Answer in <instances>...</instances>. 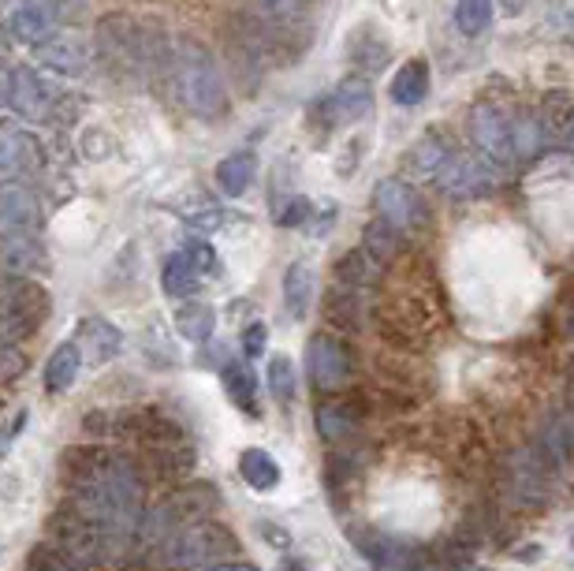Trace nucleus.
<instances>
[{
	"mask_svg": "<svg viewBox=\"0 0 574 571\" xmlns=\"http://www.w3.org/2000/svg\"><path fill=\"white\" fill-rule=\"evenodd\" d=\"M470 139L489 165H515L541 150L544 131L530 113H515L496 102H478L470 108Z\"/></svg>",
	"mask_w": 574,
	"mask_h": 571,
	"instance_id": "nucleus-1",
	"label": "nucleus"
},
{
	"mask_svg": "<svg viewBox=\"0 0 574 571\" xmlns=\"http://www.w3.org/2000/svg\"><path fill=\"white\" fill-rule=\"evenodd\" d=\"M325 116H328V124H351V120H362V116H370V108H373V90L366 79H343L340 86L332 90V94L325 97Z\"/></svg>",
	"mask_w": 574,
	"mask_h": 571,
	"instance_id": "nucleus-14",
	"label": "nucleus"
},
{
	"mask_svg": "<svg viewBox=\"0 0 574 571\" xmlns=\"http://www.w3.org/2000/svg\"><path fill=\"white\" fill-rule=\"evenodd\" d=\"M541 131H544V142H560V147H567L571 142V97L563 94V90H555V94L544 97V108H541Z\"/></svg>",
	"mask_w": 574,
	"mask_h": 571,
	"instance_id": "nucleus-29",
	"label": "nucleus"
},
{
	"mask_svg": "<svg viewBox=\"0 0 574 571\" xmlns=\"http://www.w3.org/2000/svg\"><path fill=\"white\" fill-rule=\"evenodd\" d=\"M266 340H269V329L261 322H250L243 329V356H246V362L250 359H258L261 351H266Z\"/></svg>",
	"mask_w": 574,
	"mask_h": 571,
	"instance_id": "nucleus-40",
	"label": "nucleus"
},
{
	"mask_svg": "<svg viewBox=\"0 0 574 571\" xmlns=\"http://www.w3.org/2000/svg\"><path fill=\"white\" fill-rule=\"evenodd\" d=\"M79 370H82L79 343H75V340L60 343V348L49 356V366H45V388H49L52 396H57V393H68V388L75 385Z\"/></svg>",
	"mask_w": 574,
	"mask_h": 571,
	"instance_id": "nucleus-26",
	"label": "nucleus"
},
{
	"mask_svg": "<svg viewBox=\"0 0 574 571\" xmlns=\"http://www.w3.org/2000/svg\"><path fill=\"white\" fill-rule=\"evenodd\" d=\"M239 475L243 482L250 489H258V493H269V489L280 486V464L269 456V452L261 448H246L239 456Z\"/></svg>",
	"mask_w": 574,
	"mask_h": 571,
	"instance_id": "nucleus-28",
	"label": "nucleus"
},
{
	"mask_svg": "<svg viewBox=\"0 0 574 571\" xmlns=\"http://www.w3.org/2000/svg\"><path fill=\"white\" fill-rule=\"evenodd\" d=\"M455 150L444 135H436V131H430V135H422V139L414 142V147L407 150V165H410V172H414L418 179H433L436 184V176L444 172V165L455 158Z\"/></svg>",
	"mask_w": 574,
	"mask_h": 571,
	"instance_id": "nucleus-19",
	"label": "nucleus"
},
{
	"mask_svg": "<svg viewBox=\"0 0 574 571\" xmlns=\"http://www.w3.org/2000/svg\"><path fill=\"white\" fill-rule=\"evenodd\" d=\"M269 393L277 396V404H291L295 400V366H291L288 356H272L269 362Z\"/></svg>",
	"mask_w": 574,
	"mask_h": 571,
	"instance_id": "nucleus-36",
	"label": "nucleus"
},
{
	"mask_svg": "<svg viewBox=\"0 0 574 571\" xmlns=\"http://www.w3.org/2000/svg\"><path fill=\"white\" fill-rule=\"evenodd\" d=\"M351 541H354V549L377 568H407V564H414V557H418L414 546L396 541L391 534H380V531H354Z\"/></svg>",
	"mask_w": 574,
	"mask_h": 571,
	"instance_id": "nucleus-16",
	"label": "nucleus"
},
{
	"mask_svg": "<svg viewBox=\"0 0 574 571\" xmlns=\"http://www.w3.org/2000/svg\"><path fill=\"white\" fill-rule=\"evenodd\" d=\"M176 329H179V337L190 340V343H206L209 337H213V329H216L213 306L190 303V299H187V303L176 311Z\"/></svg>",
	"mask_w": 574,
	"mask_h": 571,
	"instance_id": "nucleus-32",
	"label": "nucleus"
},
{
	"mask_svg": "<svg viewBox=\"0 0 574 571\" xmlns=\"http://www.w3.org/2000/svg\"><path fill=\"white\" fill-rule=\"evenodd\" d=\"M202 273H198L195 266L184 258V254H172L168 261H164V269H161V284H164V292H168L172 299H190L202 288Z\"/></svg>",
	"mask_w": 574,
	"mask_h": 571,
	"instance_id": "nucleus-31",
	"label": "nucleus"
},
{
	"mask_svg": "<svg viewBox=\"0 0 574 571\" xmlns=\"http://www.w3.org/2000/svg\"><path fill=\"white\" fill-rule=\"evenodd\" d=\"M179 254H184V258H187L190 266H195L202 277L221 273V258H216V250L209 247L206 240H187V243H184V250H179Z\"/></svg>",
	"mask_w": 574,
	"mask_h": 571,
	"instance_id": "nucleus-38",
	"label": "nucleus"
},
{
	"mask_svg": "<svg viewBox=\"0 0 574 571\" xmlns=\"http://www.w3.org/2000/svg\"><path fill=\"white\" fill-rule=\"evenodd\" d=\"M209 571H258L254 564H221V568H209Z\"/></svg>",
	"mask_w": 574,
	"mask_h": 571,
	"instance_id": "nucleus-45",
	"label": "nucleus"
},
{
	"mask_svg": "<svg viewBox=\"0 0 574 571\" xmlns=\"http://www.w3.org/2000/svg\"><path fill=\"white\" fill-rule=\"evenodd\" d=\"M377 280H380V266L362 247L359 250H348L340 261H336V280H332V284L354 288V292L366 295V292H373V288H377Z\"/></svg>",
	"mask_w": 574,
	"mask_h": 571,
	"instance_id": "nucleus-23",
	"label": "nucleus"
},
{
	"mask_svg": "<svg viewBox=\"0 0 574 571\" xmlns=\"http://www.w3.org/2000/svg\"><path fill=\"white\" fill-rule=\"evenodd\" d=\"M254 179H258V158H254L250 150L232 153V158H224L221 165H216V187H221L227 198L246 195V190L254 187Z\"/></svg>",
	"mask_w": 574,
	"mask_h": 571,
	"instance_id": "nucleus-24",
	"label": "nucleus"
},
{
	"mask_svg": "<svg viewBox=\"0 0 574 571\" xmlns=\"http://www.w3.org/2000/svg\"><path fill=\"white\" fill-rule=\"evenodd\" d=\"M436 184L444 187V195L452 198H478V195H489L496 187V165H489L485 158H455L444 165V172L436 176Z\"/></svg>",
	"mask_w": 574,
	"mask_h": 571,
	"instance_id": "nucleus-9",
	"label": "nucleus"
},
{
	"mask_svg": "<svg viewBox=\"0 0 574 571\" xmlns=\"http://www.w3.org/2000/svg\"><path fill=\"white\" fill-rule=\"evenodd\" d=\"M221 377H224V393L232 396V404L250 415V419H258L261 407H258V377H254V370L246 366V362H227L221 370Z\"/></svg>",
	"mask_w": 574,
	"mask_h": 571,
	"instance_id": "nucleus-25",
	"label": "nucleus"
},
{
	"mask_svg": "<svg viewBox=\"0 0 574 571\" xmlns=\"http://www.w3.org/2000/svg\"><path fill=\"white\" fill-rule=\"evenodd\" d=\"M359 404L351 400H328L317 407V433L328 441V444H343L359 430Z\"/></svg>",
	"mask_w": 574,
	"mask_h": 571,
	"instance_id": "nucleus-22",
	"label": "nucleus"
},
{
	"mask_svg": "<svg viewBox=\"0 0 574 571\" xmlns=\"http://www.w3.org/2000/svg\"><path fill=\"white\" fill-rule=\"evenodd\" d=\"M500 4H504L507 12H523V8H526V0H500Z\"/></svg>",
	"mask_w": 574,
	"mask_h": 571,
	"instance_id": "nucleus-46",
	"label": "nucleus"
},
{
	"mask_svg": "<svg viewBox=\"0 0 574 571\" xmlns=\"http://www.w3.org/2000/svg\"><path fill=\"white\" fill-rule=\"evenodd\" d=\"M42 4L49 8L57 20H71V23L86 20V0H42Z\"/></svg>",
	"mask_w": 574,
	"mask_h": 571,
	"instance_id": "nucleus-42",
	"label": "nucleus"
},
{
	"mask_svg": "<svg viewBox=\"0 0 574 571\" xmlns=\"http://www.w3.org/2000/svg\"><path fill=\"white\" fill-rule=\"evenodd\" d=\"M430 63L425 60H407L403 68L391 75V83H388V94H391V102L396 105H403V108H414V105H422L425 97H430Z\"/></svg>",
	"mask_w": 574,
	"mask_h": 571,
	"instance_id": "nucleus-20",
	"label": "nucleus"
},
{
	"mask_svg": "<svg viewBox=\"0 0 574 571\" xmlns=\"http://www.w3.org/2000/svg\"><path fill=\"white\" fill-rule=\"evenodd\" d=\"M52 311V299L38 280L8 277V284H0V340L20 343L45 325V317Z\"/></svg>",
	"mask_w": 574,
	"mask_h": 571,
	"instance_id": "nucleus-3",
	"label": "nucleus"
},
{
	"mask_svg": "<svg viewBox=\"0 0 574 571\" xmlns=\"http://www.w3.org/2000/svg\"><path fill=\"white\" fill-rule=\"evenodd\" d=\"M38 60L45 63V68H52L57 75H71V79H79V75H86V68H90V49L82 45L79 38H68V34H52L49 42H42L38 49Z\"/></svg>",
	"mask_w": 574,
	"mask_h": 571,
	"instance_id": "nucleus-17",
	"label": "nucleus"
},
{
	"mask_svg": "<svg viewBox=\"0 0 574 571\" xmlns=\"http://www.w3.org/2000/svg\"><path fill=\"white\" fill-rule=\"evenodd\" d=\"M26 370V356L15 343H4L0 340V381H12V377H20Z\"/></svg>",
	"mask_w": 574,
	"mask_h": 571,
	"instance_id": "nucleus-39",
	"label": "nucleus"
},
{
	"mask_svg": "<svg viewBox=\"0 0 574 571\" xmlns=\"http://www.w3.org/2000/svg\"><path fill=\"white\" fill-rule=\"evenodd\" d=\"M26 571H86L75 557H68L63 549H57L52 541L45 546H34L31 557H26Z\"/></svg>",
	"mask_w": 574,
	"mask_h": 571,
	"instance_id": "nucleus-34",
	"label": "nucleus"
},
{
	"mask_svg": "<svg viewBox=\"0 0 574 571\" xmlns=\"http://www.w3.org/2000/svg\"><path fill=\"white\" fill-rule=\"evenodd\" d=\"M45 165V150L26 131H0V176L23 179Z\"/></svg>",
	"mask_w": 574,
	"mask_h": 571,
	"instance_id": "nucleus-12",
	"label": "nucleus"
},
{
	"mask_svg": "<svg viewBox=\"0 0 574 571\" xmlns=\"http://www.w3.org/2000/svg\"><path fill=\"white\" fill-rule=\"evenodd\" d=\"M306 366H309V381L325 393H336L351 381V351L348 343L332 333H317L306 348Z\"/></svg>",
	"mask_w": 574,
	"mask_h": 571,
	"instance_id": "nucleus-7",
	"label": "nucleus"
},
{
	"mask_svg": "<svg viewBox=\"0 0 574 571\" xmlns=\"http://www.w3.org/2000/svg\"><path fill=\"white\" fill-rule=\"evenodd\" d=\"M309 213H314V206L306 202V198H291L284 210H277V221L284 224V229H295V224H306Z\"/></svg>",
	"mask_w": 574,
	"mask_h": 571,
	"instance_id": "nucleus-41",
	"label": "nucleus"
},
{
	"mask_svg": "<svg viewBox=\"0 0 574 571\" xmlns=\"http://www.w3.org/2000/svg\"><path fill=\"white\" fill-rule=\"evenodd\" d=\"M362 250H366L377 266H385V261H391L399 250H403V235L377 217V221L366 224V232H362Z\"/></svg>",
	"mask_w": 574,
	"mask_h": 571,
	"instance_id": "nucleus-33",
	"label": "nucleus"
},
{
	"mask_svg": "<svg viewBox=\"0 0 574 571\" xmlns=\"http://www.w3.org/2000/svg\"><path fill=\"white\" fill-rule=\"evenodd\" d=\"M549 475H552V464L544 452L537 448H518L512 456V493L518 501L526 504H541L549 501Z\"/></svg>",
	"mask_w": 574,
	"mask_h": 571,
	"instance_id": "nucleus-10",
	"label": "nucleus"
},
{
	"mask_svg": "<svg viewBox=\"0 0 574 571\" xmlns=\"http://www.w3.org/2000/svg\"><path fill=\"white\" fill-rule=\"evenodd\" d=\"M373 206H377L380 221L391 224L399 235H414L430 224V206L403 179H380L377 190H373Z\"/></svg>",
	"mask_w": 574,
	"mask_h": 571,
	"instance_id": "nucleus-5",
	"label": "nucleus"
},
{
	"mask_svg": "<svg viewBox=\"0 0 574 571\" xmlns=\"http://www.w3.org/2000/svg\"><path fill=\"white\" fill-rule=\"evenodd\" d=\"M8 26H12V34L23 45L38 49L42 42H49L52 34H57V15H52L42 0H20V4L12 8V15H8Z\"/></svg>",
	"mask_w": 574,
	"mask_h": 571,
	"instance_id": "nucleus-15",
	"label": "nucleus"
},
{
	"mask_svg": "<svg viewBox=\"0 0 574 571\" xmlns=\"http://www.w3.org/2000/svg\"><path fill=\"white\" fill-rule=\"evenodd\" d=\"M0 269L8 277L34 280L38 273H49V250L38 240V232L31 235H4L0 240Z\"/></svg>",
	"mask_w": 574,
	"mask_h": 571,
	"instance_id": "nucleus-11",
	"label": "nucleus"
},
{
	"mask_svg": "<svg viewBox=\"0 0 574 571\" xmlns=\"http://www.w3.org/2000/svg\"><path fill=\"white\" fill-rule=\"evenodd\" d=\"M235 549L239 546H235L232 531L198 520V523H187V527H176L164 538L161 560L172 568H202V564H221Z\"/></svg>",
	"mask_w": 574,
	"mask_h": 571,
	"instance_id": "nucleus-4",
	"label": "nucleus"
},
{
	"mask_svg": "<svg viewBox=\"0 0 574 571\" xmlns=\"http://www.w3.org/2000/svg\"><path fill=\"white\" fill-rule=\"evenodd\" d=\"M42 229V198L23 179L0 184V240L4 235H31Z\"/></svg>",
	"mask_w": 574,
	"mask_h": 571,
	"instance_id": "nucleus-8",
	"label": "nucleus"
},
{
	"mask_svg": "<svg viewBox=\"0 0 574 571\" xmlns=\"http://www.w3.org/2000/svg\"><path fill=\"white\" fill-rule=\"evenodd\" d=\"M216 489L206 486V482H195L190 489H184V493H176L168 504H164V515L172 520V527H187V523H198L202 515L209 512V508L216 504Z\"/></svg>",
	"mask_w": 574,
	"mask_h": 571,
	"instance_id": "nucleus-21",
	"label": "nucleus"
},
{
	"mask_svg": "<svg viewBox=\"0 0 574 571\" xmlns=\"http://www.w3.org/2000/svg\"><path fill=\"white\" fill-rule=\"evenodd\" d=\"M567 448H571V433H567V419L555 415L552 426L544 430V456H552V467L567 464Z\"/></svg>",
	"mask_w": 574,
	"mask_h": 571,
	"instance_id": "nucleus-37",
	"label": "nucleus"
},
{
	"mask_svg": "<svg viewBox=\"0 0 574 571\" xmlns=\"http://www.w3.org/2000/svg\"><path fill=\"white\" fill-rule=\"evenodd\" d=\"M362 292L354 288H343V284H332L328 288V299H325V317L340 329H359L362 325Z\"/></svg>",
	"mask_w": 574,
	"mask_h": 571,
	"instance_id": "nucleus-30",
	"label": "nucleus"
},
{
	"mask_svg": "<svg viewBox=\"0 0 574 571\" xmlns=\"http://www.w3.org/2000/svg\"><path fill=\"white\" fill-rule=\"evenodd\" d=\"M309 303H314V269L306 261H295L284 273V306L295 322H303L309 314Z\"/></svg>",
	"mask_w": 574,
	"mask_h": 571,
	"instance_id": "nucleus-27",
	"label": "nucleus"
},
{
	"mask_svg": "<svg viewBox=\"0 0 574 571\" xmlns=\"http://www.w3.org/2000/svg\"><path fill=\"white\" fill-rule=\"evenodd\" d=\"M455 23H459V31L470 34V38L481 31H489L492 0H459V4H455Z\"/></svg>",
	"mask_w": 574,
	"mask_h": 571,
	"instance_id": "nucleus-35",
	"label": "nucleus"
},
{
	"mask_svg": "<svg viewBox=\"0 0 574 571\" xmlns=\"http://www.w3.org/2000/svg\"><path fill=\"white\" fill-rule=\"evenodd\" d=\"M120 430L127 438H134L139 444H145L150 452H161V448H172V444H184V430H179L172 419H164L157 411H131L120 419Z\"/></svg>",
	"mask_w": 574,
	"mask_h": 571,
	"instance_id": "nucleus-13",
	"label": "nucleus"
},
{
	"mask_svg": "<svg viewBox=\"0 0 574 571\" xmlns=\"http://www.w3.org/2000/svg\"><path fill=\"white\" fill-rule=\"evenodd\" d=\"M20 426H23V411H20V419H15V426H0V452L8 448V441H12V433L20 430Z\"/></svg>",
	"mask_w": 574,
	"mask_h": 571,
	"instance_id": "nucleus-44",
	"label": "nucleus"
},
{
	"mask_svg": "<svg viewBox=\"0 0 574 571\" xmlns=\"http://www.w3.org/2000/svg\"><path fill=\"white\" fill-rule=\"evenodd\" d=\"M172 86H176L179 105L187 108L198 120H224L227 116V86L224 75L216 68V60L209 57V49H202L198 42H176L168 49V68Z\"/></svg>",
	"mask_w": 574,
	"mask_h": 571,
	"instance_id": "nucleus-2",
	"label": "nucleus"
},
{
	"mask_svg": "<svg viewBox=\"0 0 574 571\" xmlns=\"http://www.w3.org/2000/svg\"><path fill=\"white\" fill-rule=\"evenodd\" d=\"M79 356H86L90 362H97V366H105V362H113L116 356L124 351V337L120 329H116L113 322H105V317H86L79 329Z\"/></svg>",
	"mask_w": 574,
	"mask_h": 571,
	"instance_id": "nucleus-18",
	"label": "nucleus"
},
{
	"mask_svg": "<svg viewBox=\"0 0 574 571\" xmlns=\"http://www.w3.org/2000/svg\"><path fill=\"white\" fill-rule=\"evenodd\" d=\"M4 102L31 124H45L57 113V90H52L38 71L31 68H8Z\"/></svg>",
	"mask_w": 574,
	"mask_h": 571,
	"instance_id": "nucleus-6",
	"label": "nucleus"
},
{
	"mask_svg": "<svg viewBox=\"0 0 574 571\" xmlns=\"http://www.w3.org/2000/svg\"><path fill=\"white\" fill-rule=\"evenodd\" d=\"M261 531H266L269 546H280V549H288V534L280 531V527H272V523H261Z\"/></svg>",
	"mask_w": 574,
	"mask_h": 571,
	"instance_id": "nucleus-43",
	"label": "nucleus"
}]
</instances>
